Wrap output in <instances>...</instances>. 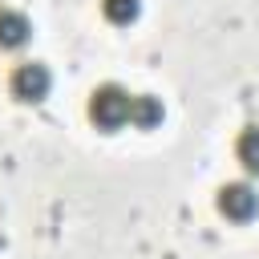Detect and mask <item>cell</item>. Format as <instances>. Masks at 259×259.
Here are the masks:
<instances>
[{
	"label": "cell",
	"mask_w": 259,
	"mask_h": 259,
	"mask_svg": "<svg viewBox=\"0 0 259 259\" xmlns=\"http://www.w3.org/2000/svg\"><path fill=\"white\" fill-rule=\"evenodd\" d=\"M101 12H105L109 24H134L138 12H142V4L138 0H101Z\"/></svg>",
	"instance_id": "7"
},
{
	"label": "cell",
	"mask_w": 259,
	"mask_h": 259,
	"mask_svg": "<svg viewBox=\"0 0 259 259\" xmlns=\"http://www.w3.org/2000/svg\"><path fill=\"white\" fill-rule=\"evenodd\" d=\"M28 36H32L28 16L16 8H0V49H20L28 45Z\"/></svg>",
	"instance_id": "5"
},
{
	"label": "cell",
	"mask_w": 259,
	"mask_h": 259,
	"mask_svg": "<svg viewBox=\"0 0 259 259\" xmlns=\"http://www.w3.org/2000/svg\"><path fill=\"white\" fill-rule=\"evenodd\" d=\"M166 109H162V97L154 93H130V125L134 130H154L162 125Z\"/></svg>",
	"instance_id": "4"
},
{
	"label": "cell",
	"mask_w": 259,
	"mask_h": 259,
	"mask_svg": "<svg viewBox=\"0 0 259 259\" xmlns=\"http://www.w3.org/2000/svg\"><path fill=\"white\" fill-rule=\"evenodd\" d=\"M89 121L105 134L121 130L130 121V89H121L117 81H105L89 93Z\"/></svg>",
	"instance_id": "1"
},
{
	"label": "cell",
	"mask_w": 259,
	"mask_h": 259,
	"mask_svg": "<svg viewBox=\"0 0 259 259\" xmlns=\"http://www.w3.org/2000/svg\"><path fill=\"white\" fill-rule=\"evenodd\" d=\"M219 210L231 219V223H247L259 214V190L251 182H227L219 190Z\"/></svg>",
	"instance_id": "3"
},
{
	"label": "cell",
	"mask_w": 259,
	"mask_h": 259,
	"mask_svg": "<svg viewBox=\"0 0 259 259\" xmlns=\"http://www.w3.org/2000/svg\"><path fill=\"white\" fill-rule=\"evenodd\" d=\"M235 158L247 174H259V125H247L235 142Z\"/></svg>",
	"instance_id": "6"
},
{
	"label": "cell",
	"mask_w": 259,
	"mask_h": 259,
	"mask_svg": "<svg viewBox=\"0 0 259 259\" xmlns=\"http://www.w3.org/2000/svg\"><path fill=\"white\" fill-rule=\"evenodd\" d=\"M8 89H12V97H16V101L36 105V101H45V97H49V89H53V73H49V65H40V61H24V65H16V69H12Z\"/></svg>",
	"instance_id": "2"
}]
</instances>
